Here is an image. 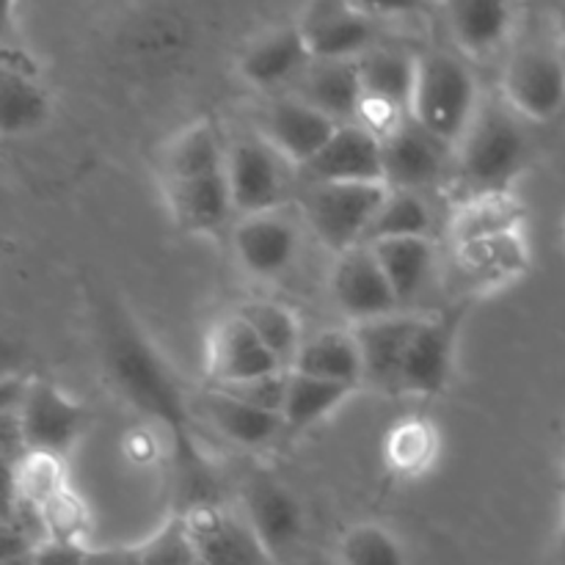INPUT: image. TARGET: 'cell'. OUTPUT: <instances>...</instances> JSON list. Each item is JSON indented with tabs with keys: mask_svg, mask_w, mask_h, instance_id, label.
Here are the masks:
<instances>
[{
	"mask_svg": "<svg viewBox=\"0 0 565 565\" xmlns=\"http://www.w3.org/2000/svg\"><path fill=\"white\" fill-rule=\"evenodd\" d=\"M301 246V232L296 221L274 213H259L237 218L232 224V248L237 254V263L259 279H274L285 274L298 257Z\"/></svg>",
	"mask_w": 565,
	"mask_h": 565,
	"instance_id": "obj_17",
	"label": "cell"
},
{
	"mask_svg": "<svg viewBox=\"0 0 565 565\" xmlns=\"http://www.w3.org/2000/svg\"><path fill=\"white\" fill-rule=\"evenodd\" d=\"M50 94L39 81V72L9 70L3 66V105H0V125L6 136L39 130L50 119Z\"/></svg>",
	"mask_w": 565,
	"mask_h": 565,
	"instance_id": "obj_32",
	"label": "cell"
},
{
	"mask_svg": "<svg viewBox=\"0 0 565 565\" xmlns=\"http://www.w3.org/2000/svg\"><path fill=\"white\" fill-rule=\"evenodd\" d=\"M502 103L522 119H555L565 108V61L539 44L516 50L502 72Z\"/></svg>",
	"mask_w": 565,
	"mask_h": 565,
	"instance_id": "obj_8",
	"label": "cell"
},
{
	"mask_svg": "<svg viewBox=\"0 0 565 565\" xmlns=\"http://www.w3.org/2000/svg\"><path fill=\"white\" fill-rule=\"evenodd\" d=\"M290 94L301 97L320 114L331 116L337 125H351L356 119L359 103L364 97L362 75L356 61H318L303 70L292 83Z\"/></svg>",
	"mask_w": 565,
	"mask_h": 565,
	"instance_id": "obj_24",
	"label": "cell"
},
{
	"mask_svg": "<svg viewBox=\"0 0 565 565\" xmlns=\"http://www.w3.org/2000/svg\"><path fill=\"white\" fill-rule=\"evenodd\" d=\"M196 408L199 417H202L215 434L224 436L232 445L246 447V450L268 447L270 441L279 439L281 434H287L281 414L248 406V403L237 401L235 395L218 390V386H207V390L199 395Z\"/></svg>",
	"mask_w": 565,
	"mask_h": 565,
	"instance_id": "obj_23",
	"label": "cell"
},
{
	"mask_svg": "<svg viewBox=\"0 0 565 565\" xmlns=\"http://www.w3.org/2000/svg\"><path fill=\"white\" fill-rule=\"evenodd\" d=\"M143 565H196V541L185 513H171L147 541L138 544Z\"/></svg>",
	"mask_w": 565,
	"mask_h": 565,
	"instance_id": "obj_37",
	"label": "cell"
},
{
	"mask_svg": "<svg viewBox=\"0 0 565 565\" xmlns=\"http://www.w3.org/2000/svg\"><path fill=\"white\" fill-rule=\"evenodd\" d=\"M524 218H527V207L516 196V191L472 193V196L458 199L447 235L456 248L463 243L483 241V237L524 230Z\"/></svg>",
	"mask_w": 565,
	"mask_h": 565,
	"instance_id": "obj_25",
	"label": "cell"
},
{
	"mask_svg": "<svg viewBox=\"0 0 565 565\" xmlns=\"http://www.w3.org/2000/svg\"><path fill=\"white\" fill-rule=\"evenodd\" d=\"M458 50L472 58L497 53L516 25V0H441Z\"/></svg>",
	"mask_w": 565,
	"mask_h": 565,
	"instance_id": "obj_22",
	"label": "cell"
},
{
	"mask_svg": "<svg viewBox=\"0 0 565 565\" xmlns=\"http://www.w3.org/2000/svg\"><path fill=\"white\" fill-rule=\"evenodd\" d=\"M430 232H434V210L423 193L390 191L370 224L364 243L390 241V237H430Z\"/></svg>",
	"mask_w": 565,
	"mask_h": 565,
	"instance_id": "obj_34",
	"label": "cell"
},
{
	"mask_svg": "<svg viewBox=\"0 0 565 565\" xmlns=\"http://www.w3.org/2000/svg\"><path fill=\"white\" fill-rule=\"evenodd\" d=\"M196 565H199V563H196Z\"/></svg>",
	"mask_w": 565,
	"mask_h": 565,
	"instance_id": "obj_47",
	"label": "cell"
},
{
	"mask_svg": "<svg viewBox=\"0 0 565 565\" xmlns=\"http://www.w3.org/2000/svg\"><path fill=\"white\" fill-rule=\"evenodd\" d=\"M99 337H103L105 367L116 390L127 397L130 406L152 417L163 428L166 441H169L177 513L224 505L218 472L193 434L191 408L158 348L141 334L130 315L121 312L114 303L103 307Z\"/></svg>",
	"mask_w": 565,
	"mask_h": 565,
	"instance_id": "obj_1",
	"label": "cell"
},
{
	"mask_svg": "<svg viewBox=\"0 0 565 565\" xmlns=\"http://www.w3.org/2000/svg\"><path fill=\"white\" fill-rule=\"evenodd\" d=\"M315 61L301 25H285L265 33L257 42L243 50L237 70L241 77L254 88H281L292 86Z\"/></svg>",
	"mask_w": 565,
	"mask_h": 565,
	"instance_id": "obj_20",
	"label": "cell"
},
{
	"mask_svg": "<svg viewBox=\"0 0 565 565\" xmlns=\"http://www.w3.org/2000/svg\"><path fill=\"white\" fill-rule=\"evenodd\" d=\"M248 326L259 334V340L268 345V351L279 359L281 367L292 370L296 364L298 351L303 345V331L301 320L292 312L290 307L279 301H268V298H252V301H243L235 309Z\"/></svg>",
	"mask_w": 565,
	"mask_h": 565,
	"instance_id": "obj_33",
	"label": "cell"
},
{
	"mask_svg": "<svg viewBox=\"0 0 565 565\" xmlns=\"http://www.w3.org/2000/svg\"><path fill=\"white\" fill-rule=\"evenodd\" d=\"M563 530H565V491H563Z\"/></svg>",
	"mask_w": 565,
	"mask_h": 565,
	"instance_id": "obj_45",
	"label": "cell"
},
{
	"mask_svg": "<svg viewBox=\"0 0 565 565\" xmlns=\"http://www.w3.org/2000/svg\"><path fill=\"white\" fill-rule=\"evenodd\" d=\"M42 516L50 541L86 544L88 530H92V513H88L86 500L72 486L61 489L47 502H42Z\"/></svg>",
	"mask_w": 565,
	"mask_h": 565,
	"instance_id": "obj_38",
	"label": "cell"
},
{
	"mask_svg": "<svg viewBox=\"0 0 565 565\" xmlns=\"http://www.w3.org/2000/svg\"><path fill=\"white\" fill-rule=\"evenodd\" d=\"M3 408L17 414V428L25 452H50L66 458L92 428V412L47 379L25 381L17 406Z\"/></svg>",
	"mask_w": 565,
	"mask_h": 565,
	"instance_id": "obj_5",
	"label": "cell"
},
{
	"mask_svg": "<svg viewBox=\"0 0 565 565\" xmlns=\"http://www.w3.org/2000/svg\"><path fill=\"white\" fill-rule=\"evenodd\" d=\"M480 105L483 97L478 81L463 58L441 50L419 55L417 88L412 99V116L419 127L456 149L478 116Z\"/></svg>",
	"mask_w": 565,
	"mask_h": 565,
	"instance_id": "obj_3",
	"label": "cell"
},
{
	"mask_svg": "<svg viewBox=\"0 0 565 565\" xmlns=\"http://www.w3.org/2000/svg\"><path fill=\"white\" fill-rule=\"evenodd\" d=\"M171 218L191 235H221L235 218L226 174L199 177L185 182H163Z\"/></svg>",
	"mask_w": 565,
	"mask_h": 565,
	"instance_id": "obj_21",
	"label": "cell"
},
{
	"mask_svg": "<svg viewBox=\"0 0 565 565\" xmlns=\"http://www.w3.org/2000/svg\"><path fill=\"white\" fill-rule=\"evenodd\" d=\"M185 516L196 541L199 565H274V555L248 527L243 513L213 505Z\"/></svg>",
	"mask_w": 565,
	"mask_h": 565,
	"instance_id": "obj_16",
	"label": "cell"
},
{
	"mask_svg": "<svg viewBox=\"0 0 565 565\" xmlns=\"http://www.w3.org/2000/svg\"><path fill=\"white\" fill-rule=\"evenodd\" d=\"M367 246L379 257L397 301L408 303L417 298L434 270V241L430 237H390V241H375Z\"/></svg>",
	"mask_w": 565,
	"mask_h": 565,
	"instance_id": "obj_29",
	"label": "cell"
},
{
	"mask_svg": "<svg viewBox=\"0 0 565 565\" xmlns=\"http://www.w3.org/2000/svg\"><path fill=\"white\" fill-rule=\"evenodd\" d=\"M359 75H362L364 94L392 99L412 110L414 88H417L419 55L406 47H390V44H375L373 50L356 58Z\"/></svg>",
	"mask_w": 565,
	"mask_h": 565,
	"instance_id": "obj_28",
	"label": "cell"
},
{
	"mask_svg": "<svg viewBox=\"0 0 565 565\" xmlns=\"http://www.w3.org/2000/svg\"><path fill=\"white\" fill-rule=\"evenodd\" d=\"M86 565H143L136 546H88Z\"/></svg>",
	"mask_w": 565,
	"mask_h": 565,
	"instance_id": "obj_42",
	"label": "cell"
},
{
	"mask_svg": "<svg viewBox=\"0 0 565 565\" xmlns=\"http://www.w3.org/2000/svg\"><path fill=\"white\" fill-rule=\"evenodd\" d=\"M555 565H565V530H563V535H561V544H557Z\"/></svg>",
	"mask_w": 565,
	"mask_h": 565,
	"instance_id": "obj_44",
	"label": "cell"
},
{
	"mask_svg": "<svg viewBox=\"0 0 565 565\" xmlns=\"http://www.w3.org/2000/svg\"><path fill=\"white\" fill-rule=\"evenodd\" d=\"M469 303L458 301L439 312L423 315L403 359L397 395L439 397L456 373V351L467 323Z\"/></svg>",
	"mask_w": 565,
	"mask_h": 565,
	"instance_id": "obj_6",
	"label": "cell"
},
{
	"mask_svg": "<svg viewBox=\"0 0 565 565\" xmlns=\"http://www.w3.org/2000/svg\"><path fill=\"white\" fill-rule=\"evenodd\" d=\"M292 370L303 375H312V379L337 381V384L353 386V390H359L364 384L362 351H359L353 329H326L307 337L301 351H298Z\"/></svg>",
	"mask_w": 565,
	"mask_h": 565,
	"instance_id": "obj_27",
	"label": "cell"
},
{
	"mask_svg": "<svg viewBox=\"0 0 565 565\" xmlns=\"http://www.w3.org/2000/svg\"><path fill=\"white\" fill-rule=\"evenodd\" d=\"M301 171L309 185H320V182H384L381 141L353 121L340 125L331 141Z\"/></svg>",
	"mask_w": 565,
	"mask_h": 565,
	"instance_id": "obj_19",
	"label": "cell"
},
{
	"mask_svg": "<svg viewBox=\"0 0 565 565\" xmlns=\"http://www.w3.org/2000/svg\"><path fill=\"white\" fill-rule=\"evenodd\" d=\"M419 320H423V315L392 312L384 318L353 323V337H356L359 351H362L364 384L397 395L403 359H406Z\"/></svg>",
	"mask_w": 565,
	"mask_h": 565,
	"instance_id": "obj_18",
	"label": "cell"
},
{
	"mask_svg": "<svg viewBox=\"0 0 565 565\" xmlns=\"http://www.w3.org/2000/svg\"><path fill=\"white\" fill-rule=\"evenodd\" d=\"M530 265H533V257L524 241V230L452 248V268H456L458 281L480 296L519 281L530 274Z\"/></svg>",
	"mask_w": 565,
	"mask_h": 565,
	"instance_id": "obj_14",
	"label": "cell"
},
{
	"mask_svg": "<svg viewBox=\"0 0 565 565\" xmlns=\"http://www.w3.org/2000/svg\"><path fill=\"white\" fill-rule=\"evenodd\" d=\"M6 478H9V497H22L36 505L70 486L66 458L50 456V452H25L20 461L6 467Z\"/></svg>",
	"mask_w": 565,
	"mask_h": 565,
	"instance_id": "obj_35",
	"label": "cell"
},
{
	"mask_svg": "<svg viewBox=\"0 0 565 565\" xmlns=\"http://www.w3.org/2000/svg\"><path fill=\"white\" fill-rule=\"evenodd\" d=\"M0 565H33V555H20V557H3Z\"/></svg>",
	"mask_w": 565,
	"mask_h": 565,
	"instance_id": "obj_43",
	"label": "cell"
},
{
	"mask_svg": "<svg viewBox=\"0 0 565 565\" xmlns=\"http://www.w3.org/2000/svg\"><path fill=\"white\" fill-rule=\"evenodd\" d=\"M353 392H356L353 386L337 384V381L312 379V375H303L292 370L285 408H281L285 428L290 430V434L315 428V425L323 423L326 417H331Z\"/></svg>",
	"mask_w": 565,
	"mask_h": 565,
	"instance_id": "obj_31",
	"label": "cell"
},
{
	"mask_svg": "<svg viewBox=\"0 0 565 565\" xmlns=\"http://www.w3.org/2000/svg\"><path fill=\"white\" fill-rule=\"evenodd\" d=\"M522 116L505 103H483L456 147V185L461 196L513 191V182L530 163V138Z\"/></svg>",
	"mask_w": 565,
	"mask_h": 565,
	"instance_id": "obj_2",
	"label": "cell"
},
{
	"mask_svg": "<svg viewBox=\"0 0 565 565\" xmlns=\"http://www.w3.org/2000/svg\"><path fill=\"white\" fill-rule=\"evenodd\" d=\"M450 149L439 138L430 136L425 127L412 119L381 141V160H384V182L390 191L423 193L445 177Z\"/></svg>",
	"mask_w": 565,
	"mask_h": 565,
	"instance_id": "obj_13",
	"label": "cell"
},
{
	"mask_svg": "<svg viewBox=\"0 0 565 565\" xmlns=\"http://www.w3.org/2000/svg\"><path fill=\"white\" fill-rule=\"evenodd\" d=\"M337 130L340 125L331 116L320 114L318 108L290 92L274 99L263 114V138L287 163L298 169H303Z\"/></svg>",
	"mask_w": 565,
	"mask_h": 565,
	"instance_id": "obj_15",
	"label": "cell"
},
{
	"mask_svg": "<svg viewBox=\"0 0 565 565\" xmlns=\"http://www.w3.org/2000/svg\"><path fill=\"white\" fill-rule=\"evenodd\" d=\"M281 367L279 359L268 351L257 331L237 312L224 315L213 323L204 345V375L207 386H230L257 375L276 373Z\"/></svg>",
	"mask_w": 565,
	"mask_h": 565,
	"instance_id": "obj_10",
	"label": "cell"
},
{
	"mask_svg": "<svg viewBox=\"0 0 565 565\" xmlns=\"http://www.w3.org/2000/svg\"><path fill=\"white\" fill-rule=\"evenodd\" d=\"M241 513L270 555H281L303 533V508L281 480L268 472H254L241 489Z\"/></svg>",
	"mask_w": 565,
	"mask_h": 565,
	"instance_id": "obj_12",
	"label": "cell"
},
{
	"mask_svg": "<svg viewBox=\"0 0 565 565\" xmlns=\"http://www.w3.org/2000/svg\"><path fill=\"white\" fill-rule=\"evenodd\" d=\"M390 196L384 182H320L303 196V215L315 237L334 254L362 246L381 204Z\"/></svg>",
	"mask_w": 565,
	"mask_h": 565,
	"instance_id": "obj_4",
	"label": "cell"
},
{
	"mask_svg": "<svg viewBox=\"0 0 565 565\" xmlns=\"http://www.w3.org/2000/svg\"><path fill=\"white\" fill-rule=\"evenodd\" d=\"M318 61H356L379 42V20L348 0H312L298 22Z\"/></svg>",
	"mask_w": 565,
	"mask_h": 565,
	"instance_id": "obj_11",
	"label": "cell"
},
{
	"mask_svg": "<svg viewBox=\"0 0 565 565\" xmlns=\"http://www.w3.org/2000/svg\"><path fill=\"white\" fill-rule=\"evenodd\" d=\"M287 160L263 136L235 138L226 147V185L237 218L274 213L287 199Z\"/></svg>",
	"mask_w": 565,
	"mask_h": 565,
	"instance_id": "obj_7",
	"label": "cell"
},
{
	"mask_svg": "<svg viewBox=\"0 0 565 565\" xmlns=\"http://www.w3.org/2000/svg\"><path fill=\"white\" fill-rule=\"evenodd\" d=\"M353 9L362 14L373 17V20H390V17H414V14H428L441 0H348Z\"/></svg>",
	"mask_w": 565,
	"mask_h": 565,
	"instance_id": "obj_40",
	"label": "cell"
},
{
	"mask_svg": "<svg viewBox=\"0 0 565 565\" xmlns=\"http://www.w3.org/2000/svg\"><path fill=\"white\" fill-rule=\"evenodd\" d=\"M441 436L430 419L419 414L397 419L384 436V463L395 478H419L436 463Z\"/></svg>",
	"mask_w": 565,
	"mask_h": 565,
	"instance_id": "obj_30",
	"label": "cell"
},
{
	"mask_svg": "<svg viewBox=\"0 0 565 565\" xmlns=\"http://www.w3.org/2000/svg\"><path fill=\"white\" fill-rule=\"evenodd\" d=\"M342 565H406L403 544L373 522L353 524L340 541Z\"/></svg>",
	"mask_w": 565,
	"mask_h": 565,
	"instance_id": "obj_36",
	"label": "cell"
},
{
	"mask_svg": "<svg viewBox=\"0 0 565 565\" xmlns=\"http://www.w3.org/2000/svg\"><path fill=\"white\" fill-rule=\"evenodd\" d=\"M226 147L218 127L210 119H199L182 127L160 154V174L163 182H185L199 177L221 174L226 163Z\"/></svg>",
	"mask_w": 565,
	"mask_h": 565,
	"instance_id": "obj_26",
	"label": "cell"
},
{
	"mask_svg": "<svg viewBox=\"0 0 565 565\" xmlns=\"http://www.w3.org/2000/svg\"><path fill=\"white\" fill-rule=\"evenodd\" d=\"M563 235H565V213H563Z\"/></svg>",
	"mask_w": 565,
	"mask_h": 565,
	"instance_id": "obj_46",
	"label": "cell"
},
{
	"mask_svg": "<svg viewBox=\"0 0 565 565\" xmlns=\"http://www.w3.org/2000/svg\"><path fill=\"white\" fill-rule=\"evenodd\" d=\"M331 296L351 323L384 318L401 312L403 307L367 243L337 254L331 268Z\"/></svg>",
	"mask_w": 565,
	"mask_h": 565,
	"instance_id": "obj_9",
	"label": "cell"
},
{
	"mask_svg": "<svg viewBox=\"0 0 565 565\" xmlns=\"http://www.w3.org/2000/svg\"><path fill=\"white\" fill-rule=\"evenodd\" d=\"M290 373L292 370H276V373L257 375V379L241 381V384L218 386V390L230 392L237 401L248 403V406H257L263 412L281 414L287 401V386H290Z\"/></svg>",
	"mask_w": 565,
	"mask_h": 565,
	"instance_id": "obj_39",
	"label": "cell"
},
{
	"mask_svg": "<svg viewBox=\"0 0 565 565\" xmlns=\"http://www.w3.org/2000/svg\"><path fill=\"white\" fill-rule=\"evenodd\" d=\"M88 544H58L47 541L33 552V565H86Z\"/></svg>",
	"mask_w": 565,
	"mask_h": 565,
	"instance_id": "obj_41",
	"label": "cell"
}]
</instances>
